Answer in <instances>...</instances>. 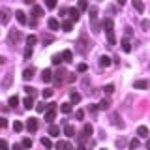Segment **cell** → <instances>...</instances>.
I'll use <instances>...</instances> for the list:
<instances>
[{"mask_svg": "<svg viewBox=\"0 0 150 150\" xmlns=\"http://www.w3.org/2000/svg\"><path fill=\"white\" fill-rule=\"evenodd\" d=\"M92 133H94V128H92L90 124H84V126H83V131L79 133V143H81V141H84V139H90Z\"/></svg>", "mask_w": 150, "mask_h": 150, "instance_id": "cell-1", "label": "cell"}, {"mask_svg": "<svg viewBox=\"0 0 150 150\" xmlns=\"http://www.w3.org/2000/svg\"><path fill=\"white\" fill-rule=\"evenodd\" d=\"M54 116H56V103H49V109L45 111V120L51 124L54 120Z\"/></svg>", "mask_w": 150, "mask_h": 150, "instance_id": "cell-2", "label": "cell"}, {"mask_svg": "<svg viewBox=\"0 0 150 150\" xmlns=\"http://www.w3.org/2000/svg\"><path fill=\"white\" fill-rule=\"evenodd\" d=\"M38 118H28L26 120V129L30 131V133H34V131H38Z\"/></svg>", "mask_w": 150, "mask_h": 150, "instance_id": "cell-3", "label": "cell"}, {"mask_svg": "<svg viewBox=\"0 0 150 150\" xmlns=\"http://www.w3.org/2000/svg\"><path fill=\"white\" fill-rule=\"evenodd\" d=\"M120 45H122V51H124V53H129V51H131V41H129L128 36H124L120 40Z\"/></svg>", "mask_w": 150, "mask_h": 150, "instance_id": "cell-4", "label": "cell"}, {"mask_svg": "<svg viewBox=\"0 0 150 150\" xmlns=\"http://www.w3.org/2000/svg\"><path fill=\"white\" fill-rule=\"evenodd\" d=\"M54 79V73L51 71V69H43V71H41V81L43 83H51Z\"/></svg>", "mask_w": 150, "mask_h": 150, "instance_id": "cell-5", "label": "cell"}, {"mask_svg": "<svg viewBox=\"0 0 150 150\" xmlns=\"http://www.w3.org/2000/svg\"><path fill=\"white\" fill-rule=\"evenodd\" d=\"M8 38H9V41H11V43H17V41H21L23 34H21V30H11Z\"/></svg>", "mask_w": 150, "mask_h": 150, "instance_id": "cell-6", "label": "cell"}, {"mask_svg": "<svg viewBox=\"0 0 150 150\" xmlns=\"http://www.w3.org/2000/svg\"><path fill=\"white\" fill-rule=\"evenodd\" d=\"M66 75H68V73H66V69H58V71L54 73V81H56V83H64V81H68V77H66Z\"/></svg>", "mask_w": 150, "mask_h": 150, "instance_id": "cell-7", "label": "cell"}, {"mask_svg": "<svg viewBox=\"0 0 150 150\" xmlns=\"http://www.w3.org/2000/svg\"><path fill=\"white\" fill-rule=\"evenodd\" d=\"M105 34H107V45H109V47H115V45H116L115 30H105Z\"/></svg>", "mask_w": 150, "mask_h": 150, "instance_id": "cell-8", "label": "cell"}, {"mask_svg": "<svg viewBox=\"0 0 150 150\" xmlns=\"http://www.w3.org/2000/svg\"><path fill=\"white\" fill-rule=\"evenodd\" d=\"M68 15H69L71 21H79V17H81V9H79V8H71L68 11Z\"/></svg>", "mask_w": 150, "mask_h": 150, "instance_id": "cell-9", "label": "cell"}, {"mask_svg": "<svg viewBox=\"0 0 150 150\" xmlns=\"http://www.w3.org/2000/svg\"><path fill=\"white\" fill-rule=\"evenodd\" d=\"M47 26H49L51 30H58V28H60V21H58V19H54V17H51L49 21H47Z\"/></svg>", "mask_w": 150, "mask_h": 150, "instance_id": "cell-10", "label": "cell"}, {"mask_svg": "<svg viewBox=\"0 0 150 150\" xmlns=\"http://www.w3.org/2000/svg\"><path fill=\"white\" fill-rule=\"evenodd\" d=\"M56 148H58V150H75L68 141H58V143H56Z\"/></svg>", "mask_w": 150, "mask_h": 150, "instance_id": "cell-11", "label": "cell"}, {"mask_svg": "<svg viewBox=\"0 0 150 150\" xmlns=\"http://www.w3.org/2000/svg\"><path fill=\"white\" fill-rule=\"evenodd\" d=\"M34 71H36L34 68H26L25 71H23V79H25V81H30V79L34 77Z\"/></svg>", "mask_w": 150, "mask_h": 150, "instance_id": "cell-12", "label": "cell"}, {"mask_svg": "<svg viewBox=\"0 0 150 150\" xmlns=\"http://www.w3.org/2000/svg\"><path fill=\"white\" fill-rule=\"evenodd\" d=\"M15 19L21 23V25H26V13L21 11V9H19V11H15Z\"/></svg>", "mask_w": 150, "mask_h": 150, "instance_id": "cell-13", "label": "cell"}, {"mask_svg": "<svg viewBox=\"0 0 150 150\" xmlns=\"http://www.w3.org/2000/svg\"><path fill=\"white\" fill-rule=\"evenodd\" d=\"M109 66H111V58H109V56H105V54L100 56V68H109Z\"/></svg>", "mask_w": 150, "mask_h": 150, "instance_id": "cell-14", "label": "cell"}, {"mask_svg": "<svg viewBox=\"0 0 150 150\" xmlns=\"http://www.w3.org/2000/svg\"><path fill=\"white\" fill-rule=\"evenodd\" d=\"M62 60H64V62H71V60H73V53L69 49L62 51Z\"/></svg>", "mask_w": 150, "mask_h": 150, "instance_id": "cell-15", "label": "cell"}, {"mask_svg": "<svg viewBox=\"0 0 150 150\" xmlns=\"http://www.w3.org/2000/svg\"><path fill=\"white\" fill-rule=\"evenodd\" d=\"M64 135H66V137H73V135H75V128L69 126V124H66L64 126Z\"/></svg>", "mask_w": 150, "mask_h": 150, "instance_id": "cell-16", "label": "cell"}, {"mask_svg": "<svg viewBox=\"0 0 150 150\" xmlns=\"http://www.w3.org/2000/svg\"><path fill=\"white\" fill-rule=\"evenodd\" d=\"M0 13H2V25H8V21H9V9L8 8H2V9H0Z\"/></svg>", "mask_w": 150, "mask_h": 150, "instance_id": "cell-17", "label": "cell"}, {"mask_svg": "<svg viewBox=\"0 0 150 150\" xmlns=\"http://www.w3.org/2000/svg\"><path fill=\"white\" fill-rule=\"evenodd\" d=\"M131 2H133V8L137 9L139 13H143V11H144V4H143V0H131Z\"/></svg>", "mask_w": 150, "mask_h": 150, "instance_id": "cell-18", "label": "cell"}, {"mask_svg": "<svg viewBox=\"0 0 150 150\" xmlns=\"http://www.w3.org/2000/svg\"><path fill=\"white\" fill-rule=\"evenodd\" d=\"M69 100H71V103H79V101H81V94L71 90V92H69Z\"/></svg>", "mask_w": 150, "mask_h": 150, "instance_id": "cell-19", "label": "cell"}, {"mask_svg": "<svg viewBox=\"0 0 150 150\" xmlns=\"http://www.w3.org/2000/svg\"><path fill=\"white\" fill-rule=\"evenodd\" d=\"M137 135H139V137H148V128H146V126H139V128H137Z\"/></svg>", "mask_w": 150, "mask_h": 150, "instance_id": "cell-20", "label": "cell"}, {"mask_svg": "<svg viewBox=\"0 0 150 150\" xmlns=\"http://www.w3.org/2000/svg\"><path fill=\"white\" fill-rule=\"evenodd\" d=\"M133 86L139 88V90H144V88H148V81H135Z\"/></svg>", "mask_w": 150, "mask_h": 150, "instance_id": "cell-21", "label": "cell"}, {"mask_svg": "<svg viewBox=\"0 0 150 150\" xmlns=\"http://www.w3.org/2000/svg\"><path fill=\"white\" fill-rule=\"evenodd\" d=\"M71 28H73V21H64L62 23V30L64 32H71Z\"/></svg>", "mask_w": 150, "mask_h": 150, "instance_id": "cell-22", "label": "cell"}, {"mask_svg": "<svg viewBox=\"0 0 150 150\" xmlns=\"http://www.w3.org/2000/svg\"><path fill=\"white\" fill-rule=\"evenodd\" d=\"M60 111H62L64 115H69V112H71V103H62V105H60Z\"/></svg>", "mask_w": 150, "mask_h": 150, "instance_id": "cell-23", "label": "cell"}, {"mask_svg": "<svg viewBox=\"0 0 150 150\" xmlns=\"http://www.w3.org/2000/svg\"><path fill=\"white\" fill-rule=\"evenodd\" d=\"M9 84H11V73H6V77L2 81V88H8Z\"/></svg>", "mask_w": 150, "mask_h": 150, "instance_id": "cell-24", "label": "cell"}, {"mask_svg": "<svg viewBox=\"0 0 150 150\" xmlns=\"http://www.w3.org/2000/svg\"><path fill=\"white\" fill-rule=\"evenodd\" d=\"M98 107H100L101 111H107V109L111 107V101H109V100H103L101 103H98Z\"/></svg>", "mask_w": 150, "mask_h": 150, "instance_id": "cell-25", "label": "cell"}, {"mask_svg": "<svg viewBox=\"0 0 150 150\" xmlns=\"http://www.w3.org/2000/svg\"><path fill=\"white\" fill-rule=\"evenodd\" d=\"M41 146H43V148H47V150H49V148H53V143H51V139L43 137V139H41Z\"/></svg>", "mask_w": 150, "mask_h": 150, "instance_id": "cell-26", "label": "cell"}, {"mask_svg": "<svg viewBox=\"0 0 150 150\" xmlns=\"http://www.w3.org/2000/svg\"><path fill=\"white\" fill-rule=\"evenodd\" d=\"M23 103H25V107H26V109H32V107L36 105L34 100H32V96H30V98H25V101H23Z\"/></svg>", "mask_w": 150, "mask_h": 150, "instance_id": "cell-27", "label": "cell"}, {"mask_svg": "<svg viewBox=\"0 0 150 150\" xmlns=\"http://www.w3.org/2000/svg\"><path fill=\"white\" fill-rule=\"evenodd\" d=\"M45 109H49V103H38V105H36L38 112H45Z\"/></svg>", "mask_w": 150, "mask_h": 150, "instance_id": "cell-28", "label": "cell"}, {"mask_svg": "<svg viewBox=\"0 0 150 150\" xmlns=\"http://www.w3.org/2000/svg\"><path fill=\"white\" fill-rule=\"evenodd\" d=\"M32 13H34L36 17H41V15H43V8H41V6H34V9H32Z\"/></svg>", "mask_w": 150, "mask_h": 150, "instance_id": "cell-29", "label": "cell"}, {"mask_svg": "<svg viewBox=\"0 0 150 150\" xmlns=\"http://www.w3.org/2000/svg\"><path fill=\"white\" fill-rule=\"evenodd\" d=\"M36 41H38V38H36L34 34H32V36H28V38H26V45H28V47H32V45H36Z\"/></svg>", "mask_w": 150, "mask_h": 150, "instance_id": "cell-30", "label": "cell"}, {"mask_svg": "<svg viewBox=\"0 0 150 150\" xmlns=\"http://www.w3.org/2000/svg\"><path fill=\"white\" fill-rule=\"evenodd\" d=\"M58 133H60V128H58V126H51V128H49V135H53V137H56Z\"/></svg>", "mask_w": 150, "mask_h": 150, "instance_id": "cell-31", "label": "cell"}, {"mask_svg": "<svg viewBox=\"0 0 150 150\" xmlns=\"http://www.w3.org/2000/svg\"><path fill=\"white\" fill-rule=\"evenodd\" d=\"M139 146H141L139 139H131L129 141V150H135V148H139Z\"/></svg>", "mask_w": 150, "mask_h": 150, "instance_id": "cell-32", "label": "cell"}, {"mask_svg": "<svg viewBox=\"0 0 150 150\" xmlns=\"http://www.w3.org/2000/svg\"><path fill=\"white\" fill-rule=\"evenodd\" d=\"M51 62H53L54 66H58L60 62H64V60H62V54H54L53 58H51Z\"/></svg>", "mask_w": 150, "mask_h": 150, "instance_id": "cell-33", "label": "cell"}, {"mask_svg": "<svg viewBox=\"0 0 150 150\" xmlns=\"http://www.w3.org/2000/svg\"><path fill=\"white\" fill-rule=\"evenodd\" d=\"M77 8L81 9V11H84V9H88V2L86 0H79V4H77Z\"/></svg>", "mask_w": 150, "mask_h": 150, "instance_id": "cell-34", "label": "cell"}, {"mask_svg": "<svg viewBox=\"0 0 150 150\" xmlns=\"http://www.w3.org/2000/svg\"><path fill=\"white\" fill-rule=\"evenodd\" d=\"M45 8L47 9H54L56 8V0H45Z\"/></svg>", "mask_w": 150, "mask_h": 150, "instance_id": "cell-35", "label": "cell"}, {"mask_svg": "<svg viewBox=\"0 0 150 150\" xmlns=\"http://www.w3.org/2000/svg\"><path fill=\"white\" fill-rule=\"evenodd\" d=\"M112 124H115L116 128H124V124H122V122H118V115H112Z\"/></svg>", "mask_w": 150, "mask_h": 150, "instance_id": "cell-36", "label": "cell"}, {"mask_svg": "<svg viewBox=\"0 0 150 150\" xmlns=\"http://www.w3.org/2000/svg\"><path fill=\"white\" fill-rule=\"evenodd\" d=\"M23 128H25V126H23V122H19V120H15V124H13V129H15L17 133H19V131H23Z\"/></svg>", "mask_w": 150, "mask_h": 150, "instance_id": "cell-37", "label": "cell"}, {"mask_svg": "<svg viewBox=\"0 0 150 150\" xmlns=\"http://www.w3.org/2000/svg\"><path fill=\"white\" fill-rule=\"evenodd\" d=\"M23 146H25V148H32V139L25 137V139H23Z\"/></svg>", "mask_w": 150, "mask_h": 150, "instance_id": "cell-38", "label": "cell"}, {"mask_svg": "<svg viewBox=\"0 0 150 150\" xmlns=\"http://www.w3.org/2000/svg\"><path fill=\"white\" fill-rule=\"evenodd\" d=\"M86 69H88V66L84 64V62H81V64L77 66V71H79V73H84V71H86Z\"/></svg>", "mask_w": 150, "mask_h": 150, "instance_id": "cell-39", "label": "cell"}, {"mask_svg": "<svg viewBox=\"0 0 150 150\" xmlns=\"http://www.w3.org/2000/svg\"><path fill=\"white\" fill-rule=\"evenodd\" d=\"M77 150H90V144H88V143H84V141H83V143H79Z\"/></svg>", "mask_w": 150, "mask_h": 150, "instance_id": "cell-40", "label": "cell"}, {"mask_svg": "<svg viewBox=\"0 0 150 150\" xmlns=\"http://www.w3.org/2000/svg\"><path fill=\"white\" fill-rule=\"evenodd\" d=\"M103 90H105V94H112L115 92V84H107V86H103Z\"/></svg>", "mask_w": 150, "mask_h": 150, "instance_id": "cell-41", "label": "cell"}, {"mask_svg": "<svg viewBox=\"0 0 150 150\" xmlns=\"http://www.w3.org/2000/svg\"><path fill=\"white\" fill-rule=\"evenodd\" d=\"M8 103H9L11 107H15L17 103H19V98H17V96H11V98H9V101H8Z\"/></svg>", "mask_w": 150, "mask_h": 150, "instance_id": "cell-42", "label": "cell"}, {"mask_svg": "<svg viewBox=\"0 0 150 150\" xmlns=\"http://www.w3.org/2000/svg\"><path fill=\"white\" fill-rule=\"evenodd\" d=\"M141 26H143V30H150V21H148V19H144V21L141 23Z\"/></svg>", "mask_w": 150, "mask_h": 150, "instance_id": "cell-43", "label": "cell"}, {"mask_svg": "<svg viewBox=\"0 0 150 150\" xmlns=\"http://www.w3.org/2000/svg\"><path fill=\"white\" fill-rule=\"evenodd\" d=\"M41 94H43V100H45V98H51V96H53V90H51V88H45Z\"/></svg>", "mask_w": 150, "mask_h": 150, "instance_id": "cell-44", "label": "cell"}, {"mask_svg": "<svg viewBox=\"0 0 150 150\" xmlns=\"http://www.w3.org/2000/svg\"><path fill=\"white\" fill-rule=\"evenodd\" d=\"M75 118H77V120H83V118H84V111L79 109L77 112H75Z\"/></svg>", "mask_w": 150, "mask_h": 150, "instance_id": "cell-45", "label": "cell"}, {"mask_svg": "<svg viewBox=\"0 0 150 150\" xmlns=\"http://www.w3.org/2000/svg\"><path fill=\"white\" fill-rule=\"evenodd\" d=\"M116 146H118V148H122V146H126V139H118V141H116Z\"/></svg>", "mask_w": 150, "mask_h": 150, "instance_id": "cell-46", "label": "cell"}, {"mask_svg": "<svg viewBox=\"0 0 150 150\" xmlns=\"http://www.w3.org/2000/svg\"><path fill=\"white\" fill-rule=\"evenodd\" d=\"M32 56V47H26L25 49V58H30Z\"/></svg>", "mask_w": 150, "mask_h": 150, "instance_id": "cell-47", "label": "cell"}, {"mask_svg": "<svg viewBox=\"0 0 150 150\" xmlns=\"http://www.w3.org/2000/svg\"><path fill=\"white\" fill-rule=\"evenodd\" d=\"M0 144H2V150H8L9 146H8V141L6 139H2V143H0Z\"/></svg>", "mask_w": 150, "mask_h": 150, "instance_id": "cell-48", "label": "cell"}, {"mask_svg": "<svg viewBox=\"0 0 150 150\" xmlns=\"http://www.w3.org/2000/svg\"><path fill=\"white\" fill-rule=\"evenodd\" d=\"M75 81V73H68V83H71Z\"/></svg>", "mask_w": 150, "mask_h": 150, "instance_id": "cell-49", "label": "cell"}, {"mask_svg": "<svg viewBox=\"0 0 150 150\" xmlns=\"http://www.w3.org/2000/svg\"><path fill=\"white\" fill-rule=\"evenodd\" d=\"M25 92H26V94H30V96H32V94H34V88H32V86H26V88H25Z\"/></svg>", "mask_w": 150, "mask_h": 150, "instance_id": "cell-50", "label": "cell"}, {"mask_svg": "<svg viewBox=\"0 0 150 150\" xmlns=\"http://www.w3.org/2000/svg\"><path fill=\"white\" fill-rule=\"evenodd\" d=\"M13 150H25V146H23V143L21 144H13Z\"/></svg>", "mask_w": 150, "mask_h": 150, "instance_id": "cell-51", "label": "cell"}, {"mask_svg": "<svg viewBox=\"0 0 150 150\" xmlns=\"http://www.w3.org/2000/svg\"><path fill=\"white\" fill-rule=\"evenodd\" d=\"M116 4H118V6H124V4H126V0H116Z\"/></svg>", "mask_w": 150, "mask_h": 150, "instance_id": "cell-52", "label": "cell"}, {"mask_svg": "<svg viewBox=\"0 0 150 150\" xmlns=\"http://www.w3.org/2000/svg\"><path fill=\"white\" fill-rule=\"evenodd\" d=\"M146 146H148V148H150V141H148V143H146Z\"/></svg>", "mask_w": 150, "mask_h": 150, "instance_id": "cell-53", "label": "cell"}, {"mask_svg": "<svg viewBox=\"0 0 150 150\" xmlns=\"http://www.w3.org/2000/svg\"><path fill=\"white\" fill-rule=\"evenodd\" d=\"M100 150H105V148H100Z\"/></svg>", "mask_w": 150, "mask_h": 150, "instance_id": "cell-54", "label": "cell"}]
</instances>
